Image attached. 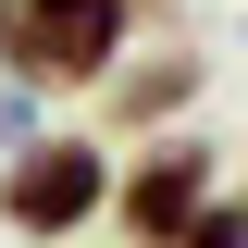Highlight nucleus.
<instances>
[{
  "instance_id": "obj_3",
  "label": "nucleus",
  "mask_w": 248,
  "mask_h": 248,
  "mask_svg": "<svg viewBox=\"0 0 248 248\" xmlns=\"http://www.w3.org/2000/svg\"><path fill=\"white\" fill-rule=\"evenodd\" d=\"M211 186H223V149H211V137H186V124L137 137V161L112 174V223H124V248H174L186 223L211 211Z\"/></svg>"
},
{
  "instance_id": "obj_6",
  "label": "nucleus",
  "mask_w": 248,
  "mask_h": 248,
  "mask_svg": "<svg viewBox=\"0 0 248 248\" xmlns=\"http://www.w3.org/2000/svg\"><path fill=\"white\" fill-rule=\"evenodd\" d=\"M37 137V87H0V149H25Z\"/></svg>"
},
{
  "instance_id": "obj_1",
  "label": "nucleus",
  "mask_w": 248,
  "mask_h": 248,
  "mask_svg": "<svg viewBox=\"0 0 248 248\" xmlns=\"http://www.w3.org/2000/svg\"><path fill=\"white\" fill-rule=\"evenodd\" d=\"M149 25V0H0V87L37 99H99L124 50Z\"/></svg>"
},
{
  "instance_id": "obj_2",
  "label": "nucleus",
  "mask_w": 248,
  "mask_h": 248,
  "mask_svg": "<svg viewBox=\"0 0 248 248\" xmlns=\"http://www.w3.org/2000/svg\"><path fill=\"white\" fill-rule=\"evenodd\" d=\"M112 137H75V124H37L25 149H0V236L25 248H75L99 211H112Z\"/></svg>"
},
{
  "instance_id": "obj_5",
  "label": "nucleus",
  "mask_w": 248,
  "mask_h": 248,
  "mask_svg": "<svg viewBox=\"0 0 248 248\" xmlns=\"http://www.w3.org/2000/svg\"><path fill=\"white\" fill-rule=\"evenodd\" d=\"M174 248H248V186H211V211L186 223Z\"/></svg>"
},
{
  "instance_id": "obj_4",
  "label": "nucleus",
  "mask_w": 248,
  "mask_h": 248,
  "mask_svg": "<svg viewBox=\"0 0 248 248\" xmlns=\"http://www.w3.org/2000/svg\"><path fill=\"white\" fill-rule=\"evenodd\" d=\"M199 87H211V62L186 50V37L124 50L112 75H99V124H112V137H161V124H186V112H199Z\"/></svg>"
}]
</instances>
